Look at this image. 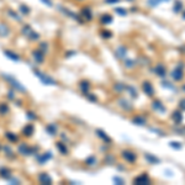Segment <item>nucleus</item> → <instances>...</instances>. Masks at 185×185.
<instances>
[{
  "mask_svg": "<svg viewBox=\"0 0 185 185\" xmlns=\"http://www.w3.org/2000/svg\"><path fill=\"white\" fill-rule=\"evenodd\" d=\"M52 158V153L51 152H46V153H43V154H40L39 157H37V161H39V163L40 164H44L48 159H51Z\"/></svg>",
  "mask_w": 185,
  "mask_h": 185,
  "instance_id": "16",
  "label": "nucleus"
},
{
  "mask_svg": "<svg viewBox=\"0 0 185 185\" xmlns=\"http://www.w3.org/2000/svg\"><path fill=\"white\" fill-rule=\"evenodd\" d=\"M8 96H9V99H14V94L10 93V91H9V95H8Z\"/></svg>",
  "mask_w": 185,
  "mask_h": 185,
  "instance_id": "49",
  "label": "nucleus"
},
{
  "mask_svg": "<svg viewBox=\"0 0 185 185\" xmlns=\"http://www.w3.org/2000/svg\"><path fill=\"white\" fill-rule=\"evenodd\" d=\"M142 90H143L144 94L148 95V96H153L154 95V88H153V85L149 82H144L142 84Z\"/></svg>",
  "mask_w": 185,
  "mask_h": 185,
  "instance_id": "8",
  "label": "nucleus"
},
{
  "mask_svg": "<svg viewBox=\"0 0 185 185\" xmlns=\"http://www.w3.org/2000/svg\"><path fill=\"white\" fill-rule=\"evenodd\" d=\"M99 21H100L101 25H109V23L112 22V16L110 14H104L99 18Z\"/></svg>",
  "mask_w": 185,
  "mask_h": 185,
  "instance_id": "21",
  "label": "nucleus"
},
{
  "mask_svg": "<svg viewBox=\"0 0 185 185\" xmlns=\"http://www.w3.org/2000/svg\"><path fill=\"white\" fill-rule=\"evenodd\" d=\"M18 11L21 14V16H27V15L31 14L30 6H27V5H25V4H20V5H19V10H18Z\"/></svg>",
  "mask_w": 185,
  "mask_h": 185,
  "instance_id": "15",
  "label": "nucleus"
},
{
  "mask_svg": "<svg viewBox=\"0 0 185 185\" xmlns=\"http://www.w3.org/2000/svg\"><path fill=\"white\" fill-rule=\"evenodd\" d=\"M163 1H169V0H163Z\"/></svg>",
  "mask_w": 185,
  "mask_h": 185,
  "instance_id": "52",
  "label": "nucleus"
},
{
  "mask_svg": "<svg viewBox=\"0 0 185 185\" xmlns=\"http://www.w3.org/2000/svg\"><path fill=\"white\" fill-rule=\"evenodd\" d=\"M172 119H173V121L177 125H180L182 121H183V115H182L180 111H174L173 115H172Z\"/></svg>",
  "mask_w": 185,
  "mask_h": 185,
  "instance_id": "22",
  "label": "nucleus"
},
{
  "mask_svg": "<svg viewBox=\"0 0 185 185\" xmlns=\"http://www.w3.org/2000/svg\"><path fill=\"white\" fill-rule=\"evenodd\" d=\"M6 137H8L11 142H16V141H18V136H14V133H6Z\"/></svg>",
  "mask_w": 185,
  "mask_h": 185,
  "instance_id": "41",
  "label": "nucleus"
},
{
  "mask_svg": "<svg viewBox=\"0 0 185 185\" xmlns=\"http://www.w3.org/2000/svg\"><path fill=\"white\" fill-rule=\"evenodd\" d=\"M79 88H80V90H82L83 93L86 94L90 90V83L88 82V80H82V82L79 83Z\"/></svg>",
  "mask_w": 185,
  "mask_h": 185,
  "instance_id": "24",
  "label": "nucleus"
},
{
  "mask_svg": "<svg viewBox=\"0 0 185 185\" xmlns=\"http://www.w3.org/2000/svg\"><path fill=\"white\" fill-rule=\"evenodd\" d=\"M105 3H106V4H111V5H112V4H119V3H120V0H105Z\"/></svg>",
  "mask_w": 185,
  "mask_h": 185,
  "instance_id": "45",
  "label": "nucleus"
},
{
  "mask_svg": "<svg viewBox=\"0 0 185 185\" xmlns=\"http://www.w3.org/2000/svg\"><path fill=\"white\" fill-rule=\"evenodd\" d=\"M86 98H88L90 101H94V103L98 101V99H96V96H95L94 94H88V93H86Z\"/></svg>",
  "mask_w": 185,
  "mask_h": 185,
  "instance_id": "43",
  "label": "nucleus"
},
{
  "mask_svg": "<svg viewBox=\"0 0 185 185\" xmlns=\"http://www.w3.org/2000/svg\"><path fill=\"white\" fill-rule=\"evenodd\" d=\"M79 16H80L83 22L93 20V13H91L90 8L89 6H83L82 9H80V11H79Z\"/></svg>",
  "mask_w": 185,
  "mask_h": 185,
  "instance_id": "4",
  "label": "nucleus"
},
{
  "mask_svg": "<svg viewBox=\"0 0 185 185\" xmlns=\"http://www.w3.org/2000/svg\"><path fill=\"white\" fill-rule=\"evenodd\" d=\"M179 106H180V109H182V110H185V99H182V100H180Z\"/></svg>",
  "mask_w": 185,
  "mask_h": 185,
  "instance_id": "47",
  "label": "nucleus"
},
{
  "mask_svg": "<svg viewBox=\"0 0 185 185\" xmlns=\"http://www.w3.org/2000/svg\"><path fill=\"white\" fill-rule=\"evenodd\" d=\"M32 58L36 61V63H43L44 61V53L40 48H36L32 51Z\"/></svg>",
  "mask_w": 185,
  "mask_h": 185,
  "instance_id": "7",
  "label": "nucleus"
},
{
  "mask_svg": "<svg viewBox=\"0 0 185 185\" xmlns=\"http://www.w3.org/2000/svg\"><path fill=\"white\" fill-rule=\"evenodd\" d=\"M135 65V61H126V67L127 68H132Z\"/></svg>",
  "mask_w": 185,
  "mask_h": 185,
  "instance_id": "44",
  "label": "nucleus"
},
{
  "mask_svg": "<svg viewBox=\"0 0 185 185\" xmlns=\"http://www.w3.org/2000/svg\"><path fill=\"white\" fill-rule=\"evenodd\" d=\"M122 157H123V159H125L126 162H128V163H133V162H136V159H137V156H136L132 151H128V149L122 151Z\"/></svg>",
  "mask_w": 185,
  "mask_h": 185,
  "instance_id": "6",
  "label": "nucleus"
},
{
  "mask_svg": "<svg viewBox=\"0 0 185 185\" xmlns=\"http://www.w3.org/2000/svg\"><path fill=\"white\" fill-rule=\"evenodd\" d=\"M3 78L6 80V82L9 83L14 89H16V90H19L20 93H26V89H25V86L21 84L16 78H14L13 75H10V74H3Z\"/></svg>",
  "mask_w": 185,
  "mask_h": 185,
  "instance_id": "2",
  "label": "nucleus"
},
{
  "mask_svg": "<svg viewBox=\"0 0 185 185\" xmlns=\"http://www.w3.org/2000/svg\"><path fill=\"white\" fill-rule=\"evenodd\" d=\"M125 85L123 84H121V83H119V84H115V90L116 91H119V93H121V91H123L125 90Z\"/></svg>",
  "mask_w": 185,
  "mask_h": 185,
  "instance_id": "40",
  "label": "nucleus"
},
{
  "mask_svg": "<svg viewBox=\"0 0 185 185\" xmlns=\"http://www.w3.org/2000/svg\"><path fill=\"white\" fill-rule=\"evenodd\" d=\"M115 54H116L117 58L123 59V58L126 57V54H127V47H126V46H119V47L116 48V51H115Z\"/></svg>",
  "mask_w": 185,
  "mask_h": 185,
  "instance_id": "10",
  "label": "nucleus"
},
{
  "mask_svg": "<svg viewBox=\"0 0 185 185\" xmlns=\"http://www.w3.org/2000/svg\"><path fill=\"white\" fill-rule=\"evenodd\" d=\"M0 175H1L3 178H5V179H10V177H11V170H9V169H6V168H1V169H0Z\"/></svg>",
  "mask_w": 185,
  "mask_h": 185,
  "instance_id": "29",
  "label": "nucleus"
},
{
  "mask_svg": "<svg viewBox=\"0 0 185 185\" xmlns=\"http://www.w3.org/2000/svg\"><path fill=\"white\" fill-rule=\"evenodd\" d=\"M9 112V107L5 104H0V114L1 115H6Z\"/></svg>",
  "mask_w": 185,
  "mask_h": 185,
  "instance_id": "36",
  "label": "nucleus"
},
{
  "mask_svg": "<svg viewBox=\"0 0 185 185\" xmlns=\"http://www.w3.org/2000/svg\"><path fill=\"white\" fill-rule=\"evenodd\" d=\"M10 26L8 25V23H5V22H0V37H3V39H5V37H8L9 35H10Z\"/></svg>",
  "mask_w": 185,
  "mask_h": 185,
  "instance_id": "9",
  "label": "nucleus"
},
{
  "mask_svg": "<svg viewBox=\"0 0 185 185\" xmlns=\"http://www.w3.org/2000/svg\"><path fill=\"white\" fill-rule=\"evenodd\" d=\"M33 131H35V127H33V125L30 123V125H27V126L23 127V130H22V135L26 136V137H30V136H32Z\"/></svg>",
  "mask_w": 185,
  "mask_h": 185,
  "instance_id": "20",
  "label": "nucleus"
},
{
  "mask_svg": "<svg viewBox=\"0 0 185 185\" xmlns=\"http://www.w3.org/2000/svg\"><path fill=\"white\" fill-rule=\"evenodd\" d=\"M20 32H21V35H22L23 37H26L28 41L36 42V41H40V39H41V35H40L37 31H35V30L32 28L31 25H27V23L22 25Z\"/></svg>",
  "mask_w": 185,
  "mask_h": 185,
  "instance_id": "1",
  "label": "nucleus"
},
{
  "mask_svg": "<svg viewBox=\"0 0 185 185\" xmlns=\"http://www.w3.org/2000/svg\"><path fill=\"white\" fill-rule=\"evenodd\" d=\"M114 182H115V183H117V184H123L122 179H121V178H117V177H115V178H114Z\"/></svg>",
  "mask_w": 185,
  "mask_h": 185,
  "instance_id": "46",
  "label": "nucleus"
},
{
  "mask_svg": "<svg viewBox=\"0 0 185 185\" xmlns=\"http://www.w3.org/2000/svg\"><path fill=\"white\" fill-rule=\"evenodd\" d=\"M144 158H146V159H147L151 164H158V163L161 162L157 157H154V156H153V154H151V153H147V154L144 156Z\"/></svg>",
  "mask_w": 185,
  "mask_h": 185,
  "instance_id": "25",
  "label": "nucleus"
},
{
  "mask_svg": "<svg viewBox=\"0 0 185 185\" xmlns=\"http://www.w3.org/2000/svg\"><path fill=\"white\" fill-rule=\"evenodd\" d=\"M152 106H153V109H154L156 111H158V112H161V114H164L165 112V106L162 104V101H159V100H154V101L152 103Z\"/></svg>",
  "mask_w": 185,
  "mask_h": 185,
  "instance_id": "13",
  "label": "nucleus"
},
{
  "mask_svg": "<svg viewBox=\"0 0 185 185\" xmlns=\"http://www.w3.org/2000/svg\"><path fill=\"white\" fill-rule=\"evenodd\" d=\"M135 184H141V185H144V184H149L151 183V180H149V178H148V175L143 173L142 175H140V177H137L135 180Z\"/></svg>",
  "mask_w": 185,
  "mask_h": 185,
  "instance_id": "12",
  "label": "nucleus"
},
{
  "mask_svg": "<svg viewBox=\"0 0 185 185\" xmlns=\"http://www.w3.org/2000/svg\"><path fill=\"white\" fill-rule=\"evenodd\" d=\"M57 148H58V151L61 152L62 154H67V152H68V148H67V146L65 144H63V143H61V142H58L57 143Z\"/></svg>",
  "mask_w": 185,
  "mask_h": 185,
  "instance_id": "32",
  "label": "nucleus"
},
{
  "mask_svg": "<svg viewBox=\"0 0 185 185\" xmlns=\"http://www.w3.org/2000/svg\"><path fill=\"white\" fill-rule=\"evenodd\" d=\"M6 13H8V15H9L11 19H14V20H16V21H21V14L19 11H16V10H14V9H8Z\"/></svg>",
  "mask_w": 185,
  "mask_h": 185,
  "instance_id": "18",
  "label": "nucleus"
},
{
  "mask_svg": "<svg viewBox=\"0 0 185 185\" xmlns=\"http://www.w3.org/2000/svg\"><path fill=\"white\" fill-rule=\"evenodd\" d=\"M39 182L41 184H51L52 183V179H51V177L47 173H41L39 175Z\"/></svg>",
  "mask_w": 185,
  "mask_h": 185,
  "instance_id": "17",
  "label": "nucleus"
},
{
  "mask_svg": "<svg viewBox=\"0 0 185 185\" xmlns=\"http://www.w3.org/2000/svg\"><path fill=\"white\" fill-rule=\"evenodd\" d=\"M183 19H185V13H184V15H183Z\"/></svg>",
  "mask_w": 185,
  "mask_h": 185,
  "instance_id": "50",
  "label": "nucleus"
},
{
  "mask_svg": "<svg viewBox=\"0 0 185 185\" xmlns=\"http://www.w3.org/2000/svg\"><path fill=\"white\" fill-rule=\"evenodd\" d=\"M19 152H20V154H22V156H30L32 153V149H31V147L28 144L21 143L19 146Z\"/></svg>",
  "mask_w": 185,
  "mask_h": 185,
  "instance_id": "11",
  "label": "nucleus"
},
{
  "mask_svg": "<svg viewBox=\"0 0 185 185\" xmlns=\"http://www.w3.org/2000/svg\"><path fill=\"white\" fill-rule=\"evenodd\" d=\"M119 105H120L122 109H125L126 111H131V110H132V106H131V104L128 103L127 100H125V99H121V100L119 101Z\"/></svg>",
  "mask_w": 185,
  "mask_h": 185,
  "instance_id": "26",
  "label": "nucleus"
},
{
  "mask_svg": "<svg viewBox=\"0 0 185 185\" xmlns=\"http://www.w3.org/2000/svg\"><path fill=\"white\" fill-rule=\"evenodd\" d=\"M39 48L41 49L44 54H46V53L48 52V49H49V47H48V43H47V42H41V43L39 44Z\"/></svg>",
  "mask_w": 185,
  "mask_h": 185,
  "instance_id": "34",
  "label": "nucleus"
},
{
  "mask_svg": "<svg viewBox=\"0 0 185 185\" xmlns=\"http://www.w3.org/2000/svg\"><path fill=\"white\" fill-rule=\"evenodd\" d=\"M169 146L172 147V148H174V149H182V143L180 142H174V141H172Z\"/></svg>",
  "mask_w": 185,
  "mask_h": 185,
  "instance_id": "39",
  "label": "nucleus"
},
{
  "mask_svg": "<svg viewBox=\"0 0 185 185\" xmlns=\"http://www.w3.org/2000/svg\"><path fill=\"white\" fill-rule=\"evenodd\" d=\"M115 13H117L120 16H126L127 15V10L122 8H115Z\"/></svg>",
  "mask_w": 185,
  "mask_h": 185,
  "instance_id": "37",
  "label": "nucleus"
},
{
  "mask_svg": "<svg viewBox=\"0 0 185 185\" xmlns=\"http://www.w3.org/2000/svg\"><path fill=\"white\" fill-rule=\"evenodd\" d=\"M172 77H173V79L174 80H177V82H180L182 79H183V77H184V72H183V65H179V67H177L173 72H172Z\"/></svg>",
  "mask_w": 185,
  "mask_h": 185,
  "instance_id": "5",
  "label": "nucleus"
},
{
  "mask_svg": "<svg viewBox=\"0 0 185 185\" xmlns=\"http://www.w3.org/2000/svg\"><path fill=\"white\" fill-rule=\"evenodd\" d=\"M100 36H101L103 39H111V37H112V32L109 31V30H101V31H100Z\"/></svg>",
  "mask_w": 185,
  "mask_h": 185,
  "instance_id": "33",
  "label": "nucleus"
},
{
  "mask_svg": "<svg viewBox=\"0 0 185 185\" xmlns=\"http://www.w3.org/2000/svg\"><path fill=\"white\" fill-rule=\"evenodd\" d=\"M57 126L54 125V123H51V125H48L47 126V132L51 135V136H56L57 135Z\"/></svg>",
  "mask_w": 185,
  "mask_h": 185,
  "instance_id": "27",
  "label": "nucleus"
},
{
  "mask_svg": "<svg viewBox=\"0 0 185 185\" xmlns=\"http://www.w3.org/2000/svg\"><path fill=\"white\" fill-rule=\"evenodd\" d=\"M33 73L36 74V77L41 80L43 84H46V85H57V82L52 78V77H49V75H47V74H44V73H42L41 70H37V69H33Z\"/></svg>",
  "mask_w": 185,
  "mask_h": 185,
  "instance_id": "3",
  "label": "nucleus"
},
{
  "mask_svg": "<svg viewBox=\"0 0 185 185\" xmlns=\"http://www.w3.org/2000/svg\"><path fill=\"white\" fill-rule=\"evenodd\" d=\"M183 89H184V90H185V85H184V86H183Z\"/></svg>",
  "mask_w": 185,
  "mask_h": 185,
  "instance_id": "51",
  "label": "nucleus"
},
{
  "mask_svg": "<svg viewBox=\"0 0 185 185\" xmlns=\"http://www.w3.org/2000/svg\"><path fill=\"white\" fill-rule=\"evenodd\" d=\"M41 3H43L46 6H48V8H52L53 6V1L52 0H40Z\"/></svg>",
  "mask_w": 185,
  "mask_h": 185,
  "instance_id": "42",
  "label": "nucleus"
},
{
  "mask_svg": "<svg viewBox=\"0 0 185 185\" xmlns=\"http://www.w3.org/2000/svg\"><path fill=\"white\" fill-rule=\"evenodd\" d=\"M126 89L128 90V93L131 94V96H132L133 99H136V98H137V95H138V94H137V90H136V88H135V86L128 85V86H126Z\"/></svg>",
  "mask_w": 185,
  "mask_h": 185,
  "instance_id": "30",
  "label": "nucleus"
},
{
  "mask_svg": "<svg viewBox=\"0 0 185 185\" xmlns=\"http://www.w3.org/2000/svg\"><path fill=\"white\" fill-rule=\"evenodd\" d=\"M86 164H88V165H95V164H96V158H95L94 156L89 157V158L86 159Z\"/></svg>",
  "mask_w": 185,
  "mask_h": 185,
  "instance_id": "38",
  "label": "nucleus"
},
{
  "mask_svg": "<svg viewBox=\"0 0 185 185\" xmlns=\"http://www.w3.org/2000/svg\"><path fill=\"white\" fill-rule=\"evenodd\" d=\"M77 1H83V0H77Z\"/></svg>",
  "mask_w": 185,
  "mask_h": 185,
  "instance_id": "53",
  "label": "nucleus"
},
{
  "mask_svg": "<svg viewBox=\"0 0 185 185\" xmlns=\"http://www.w3.org/2000/svg\"><path fill=\"white\" fill-rule=\"evenodd\" d=\"M163 86H164V88H170V89H173V90H174V88L172 86V84H170V83L163 82Z\"/></svg>",
  "mask_w": 185,
  "mask_h": 185,
  "instance_id": "48",
  "label": "nucleus"
},
{
  "mask_svg": "<svg viewBox=\"0 0 185 185\" xmlns=\"http://www.w3.org/2000/svg\"><path fill=\"white\" fill-rule=\"evenodd\" d=\"M162 1H163V0H147V4H148L151 8H156V6H158Z\"/></svg>",
  "mask_w": 185,
  "mask_h": 185,
  "instance_id": "35",
  "label": "nucleus"
},
{
  "mask_svg": "<svg viewBox=\"0 0 185 185\" xmlns=\"http://www.w3.org/2000/svg\"><path fill=\"white\" fill-rule=\"evenodd\" d=\"M128 1H133V0H128Z\"/></svg>",
  "mask_w": 185,
  "mask_h": 185,
  "instance_id": "54",
  "label": "nucleus"
},
{
  "mask_svg": "<svg viewBox=\"0 0 185 185\" xmlns=\"http://www.w3.org/2000/svg\"><path fill=\"white\" fill-rule=\"evenodd\" d=\"M4 53H5V56L8 57V58H10V59H13V61L15 62H19L21 61V57L18 54V53H15V52H13V51H9V49H5L4 51Z\"/></svg>",
  "mask_w": 185,
  "mask_h": 185,
  "instance_id": "14",
  "label": "nucleus"
},
{
  "mask_svg": "<svg viewBox=\"0 0 185 185\" xmlns=\"http://www.w3.org/2000/svg\"><path fill=\"white\" fill-rule=\"evenodd\" d=\"M96 135H98V137H100L103 140L104 142H106V143H110L111 142V138L104 132L103 130H96Z\"/></svg>",
  "mask_w": 185,
  "mask_h": 185,
  "instance_id": "23",
  "label": "nucleus"
},
{
  "mask_svg": "<svg viewBox=\"0 0 185 185\" xmlns=\"http://www.w3.org/2000/svg\"><path fill=\"white\" fill-rule=\"evenodd\" d=\"M154 72H156V74H157L158 77H161V78H164L165 74H167V69H165V67L163 64H158V65L156 67Z\"/></svg>",
  "mask_w": 185,
  "mask_h": 185,
  "instance_id": "19",
  "label": "nucleus"
},
{
  "mask_svg": "<svg viewBox=\"0 0 185 185\" xmlns=\"http://www.w3.org/2000/svg\"><path fill=\"white\" fill-rule=\"evenodd\" d=\"M174 13H180L182 10H183V3L180 1V0H178V1H175V4H174Z\"/></svg>",
  "mask_w": 185,
  "mask_h": 185,
  "instance_id": "31",
  "label": "nucleus"
},
{
  "mask_svg": "<svg viewBox=\"0 0 185 185\" xmlns=\"http://www.w3.org/2000/svg\"><path fill=\"white\" fill-rule=\"evenodd\" d=\"M132 122L135 125H140V126H144L146 125V119L143 116H136L132 119Z\"/></svg>",
  "mask_w": 185,
  "mask_h": 185,
  "instance_id": "28",
  "label": "nucleus"
}]
</instances>
